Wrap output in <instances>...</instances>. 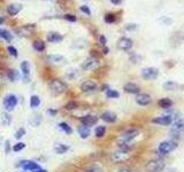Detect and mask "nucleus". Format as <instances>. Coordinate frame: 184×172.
Here are the masks:
<instances>
[{
	"label": "nucleus",
	"instance_id": "nucleus-52",
	"mask_svg": "<svg viewBox=\"0 0 184 172\" xmlns=\"http://www.w3.org/2000/svg\"><path fill=\"white\" fill-rule=\"evenodd\" d=\"M108 52H109V50H108L107 47H105V46H104V54H108Z\"/></svg>",
	"mask_w": 184,
	"mask_h": 172
},
{
	"label": "nucleus",
	"instance_id": "nucleus-47",
	"mask_svg": "<svg viewBox=\"0 0 184 172\" xmlns=\"http://www.w3.org/2000/svg\"><path fill=\"white\" fill-rule=\"evenodd\" d=\"M131 60L133 61V62H136V63H137L138 60H140V56H138L137 54H131Z\"/></svg>",
	"mask_w": 184,
	"mask_h": 172
},
{
	"label": "nucleus",
	"instance_id": "nucleus-38",
	"mask_svg": "<svg viewBox=\"0 0 184 172\" xmlns=\"http://www.w3.org/2000/svg\"><path fill=\"white\" fill-rule=\"evenodd\" d=\"M106 96H107L108 99H116V98H118V96H120V94H118V91L108 89L107 91H106Z\"/></svg>",
	"mask_w": 184,
	"mask_h": 172
},
{
	"label": "nucleus",
	"instance_id": "nucleus-53",
	"mask_svg": "<svg viewBox=\"0 0 184 172\" xmlns=\"http://www.w3.org/2000/svg\"><path fill=\"white\" fill-rule=\"evenodd\" d=\"M121 172H130V170H129V169H122Z\"/></svg>",
	"mask_w": 184,
	"mask_h": 172
},
{
	"label": "nucleus",
	"instance_id": "nucleus-49",
	"mask_svg": "<svg viewBox=\"0 0 184 172\" xmlns=\"http://www.w3.org/2000/svg\"><path fill=\"white\" fill-rule=\"evenodd\" d=\"M136 28H137L136 24H127V26H125L127 30H133V29H136Z\"/></svg>",
	"mask_w": 184,
	"mask_h": 172
},
{
	"label": "nucleus",
	"instance_id": "nucleus-37",
	"mask_svg": "<svg viewBox=\"0 0 184 172\" xmlns=\"http://www.w3.org/2000/svg\"><path fill=\"white\" fill-rule=\"evenodd\" d=\"M41 123V117H40V115H35L31 117V119H30V124L32 125V126H39V124Z\"/></svg>",
	"mask_w": 184,
	"mask_h": 172
},
{
	"label": "nucleus",
	"instance_id": "nucleus-35",
	"mask_svg": "<svg viewBox=\"0 0 184 172\" xmlns=\"http://www.w3.org/2000/svg\"><path fill=\"white\" fill-rule=\"evenodd\" d=\"M94 133H96V137H97V138H103L106 133V128L105 126H103V125H99V126L96 128Z\"/></svg>",
	"mask_w": 184,
	"mask_h": 172
},
{
	"label": "nucleus",
	"instance_id": "nucleus-15",
	"mask_svg": "<svg viewBox=\"0 0 184 172\" xmlns=\"http://www.w3.org/2000/svg\"><path fill=\"white\" fill-rule=\"evenodd\" d=\"M100 118L104 122H106V123H109V124H113V123H115V122L118 121V116L114 114V113H112V111H105V113H103L101 116H100Z\"/></svg>",
	"mask_w": 184,
	"mask_h": 172
},
{
	"label": "nucleus",
	"instance_id": "nucleus-40",
	"mask_svg": "<svg viewBox=\"0 0 184 172\" xmlns=\"http://www.w3.org/2000/svg\"><path fill=\"white\" fill-rule=\"evenodd\" d=\"M24 134H26V128H19L16 132H15L14 137H15L16 139H21V138H23V137H24Z\"/></svg>",
	"mask_w": 184,
	"mask_h": 172
},
{
	"label": "nucleus",
	"instance_id": "nucleus-34",
	"mask_svg": "<svg viewBox=\"0 0 184 172\" xmlns=\"http://www.w3.org/2000/svg\"><path fill=\"white\" fill-rule=\"evenodd\" d=\"M177 87H178L177 84L175 83V82H171V80L164 84V89L166 91H175V89H177Z\"/></svg>",
	"mask_w": 184,
	"mask_h": 172
},
{
	"label": "nucleus",
	"instance_id": "nucleus-21",
	"mask_svg": "<svg viewBox=\"0 0 184 172\" xmlns=\"http://www.w3.org/2000/svg\"><path fill=\"white\" fill-rule=\"evenodd\" d=\"M22 9V5L21 4H11L9 6L7 7V13L12 16H15L21 12Z\"/></svg>",
	"mask_w": 184,
	"mask_h": 172
},
{
	"label": "nucleus",
	"instance_id": "nucleus-20",
	"mask_svg": "<svg viewBox=\"0 0 184 172\" xmlns=\"http://www.w3.org/2000/svg\"><path fill=\"white\" fill-rule=\"evenodd\" d=\"M123 89H124L127 93H130V94H138L139 93V86L135 83H127L123 86Z\"/></svg>",
	"mask_w": 184,
	"mask_h": 172
},
{
	"label": "nucleus",
	"instance_id": "nucleus-50",
	"mask_svg": "<svg viewBox=\"0 0 184 172\" xmlns=\"http://www.w3.org/2000/svg\"><path fill=\"white\" fill-rule=\"evenodd\" d=\"M111 2L114 4V5H120L122 2V0H111Z\"/></svg>",
	"mask_w": 184,
	"mask_h": 172
},
{
	"label": "nucleus",
	"instance_id": "nucleus-27",
	"mask_svg": "<svg viewBox=\"0 0 184 172\" xmlns=\"http://www.w3.org/2000/svg\"><path fill=\"white\" fill-rule=\"evenodd\" d=\"M7 77H8V79L11 80V82H17L19 79H20V72L16 70H9L8 71V74H7Z\"/></svg>",
	"mask_w": 184,
	"mask_h": 172
},
{
	"label": "nucleus",
	"instance_id": "nucleus-32",
	"mask_svg": "<svg viewBox=\"0 0 184 172\" xmlns=\"http://www.w3.org/2000/svg\"><path fill=\"white\" fill-rule=\"evenodd\" d=\"M1 123H2V125H5V126L11 125V123H12V117H11V115L7 114V113H4V114L1 115Z\"/></svg>",
	"mask_w": 184,
	"mask_h": 172
},
{
	"label": "nucleus",
	"instance_id": "nucleus-25",
	"mask_svg": "<svg viewBox=\"0 0 184 172\" xmlns=\"http://www.w3.org/2000/svg\"><path fill=\"white\" fill-rule=\"evenodd\" d=\"M84 172H104V169H103V166H100L97 163H92V164L85 166Z\"/></svg>",
	"mask_w": 184,
	"mask_h": 172
},
{
	"label": "nucleus",
	"instance_id": "nucleus-6",
	"mask_svg": "<svg viewBox=\"0 0 184 172\" xmlns=\"http://www.w3.org/2000/svg\"><path fill=\"white\" fill-rule=\"evenodd\" d=\"M164 169V163L160 159H154L146 164V170L149 172H161Z\"/></svg>",
	"mask_w": 184,
	"mask_h": 172
},
{
	"label": "nucleus",
	"instance_id": "nucleus-28",
	"mask_svg": "<svg viewBox=\"0 0 184 172\" xmlns=\"http://www.w3.org/2000/svg\"><path fill=\"white\" fill-rule=\"evenodd\" d=\"M0 38L5 39L6 41L9 43L13 39V35L8 31V30H6V29H0Z\"/></svg>",
	"mask_w": 184,
	"mask_h": 172
},
{
	"label": "nucleus",
	"instance_id": "nucleus-43",
	"mask_svg": "<svg viewBox=\"0 0 184 172\" xmlns=\"http://www.w3.org/2000/svg\"><path fill=\"white\" fill-rule=\"evenodd\" d=\"M63 17H65L67 21H70V22H76V21H77V17H76L75 15H72V14H67V15H65Z\"/></svg>",
	"mask_w": 184,
	"mask_h": 172
},
{
	"label": "nucleus",
	"instance_id": "nucleus-7",
	"mask_svg": "<svg viewBox=\"0 0 184 172\" xmlns=\"http://www.w3.org/2000/svg\"><path fill=\"white\" fill-rule=\"evenodd\" d=\"M129 157H130L129 152H123V150H120V149L118 152H114L111 156L112 161L115 163H124L125 161L129 159Z\"/></svg>",
	"mask_w": 184,
	"mask_h": 172
},
{
	"label": "nucleus",
	"instance_id": "nucleus-23",
	"mask_svg": "<svg viewBox=\"0 0 184 172\" xmlns=\"http://www.w3.org/2000/svg\"><path fill=\"white\" fill-rule=\"evenodd\" d=\"M77 132H78L79 137L82 138V139H86V138H89L90 137V128H87L85 125H78V128H77Z\"/></svg>",
	"mask_w": 184,
	"mask_h": 172
},
{
	"label": "nucleus",
	"instance_id": "nucleus-41",
	"mask_svg": "<svg viewBox=\"0 0 184 172\" xmlns=\"http://www.w3.org/2000/svg\"><path fill=\"white\" fill-rule=\"evenodd\" d=\"M7 51H8V53L12 55V56L14 57H17L19 56V53H17V50L15 48V47H13V46H8L7 47Z\"/></svg>",
	"mask_w": 184,
	"mask_h": 172
},
{
	"label": "nucleus",
	"instance_id": "nucleus-8",
	"mask_svg": "<svg viewBox=\"0 0 184 172\" xmlns=\"http://www.w3.org/2000/svg\"><path fill=\"white\" fill-rule=\"evenodd\" d=\"M159 76V70L157 68H145L142 70V77L145 80H153Z\"/></svg>",
	"mask_w": 184,
	"mask_h": 172
},
{
	"label": "nucleus",
	"instance_id": "nucleus-51",
	"mask_svg": "<svg viewBox=\"0 0 184 172\" xmlns=\"http://www.w3.org/2000/svg\"><path fill=\"white\" fill-rule=\"evenodd\" d=\"M108 89V85H103L101 86V91H107Z\"/></svg>",
	"mask_w": 184,
	"mask_h": 172
},
{
	"label": "nucleus",
	"instance_id": "nucleus-31",
	"mask_svg": "<svg viewBox=\"0 0 184 172\" xmlns=\"http://www.w3.org/2000/svg\"><path fill=\"white\" fill-rule=\"evenodd\" d=\"M21 71L23 72L24 76H29L30 75V63L28 61H23L21 63Z\"/></svg>",
	"mask_w": 184,
	"mask_h": 172
},
{
	"label": "nucleus",
	"instance_id": "nucleus-42",
	"mask_svg": "<svg viewBox=\"0 0 184 172\" xmlns=\"http://www.w3.org/2000/svg\"><path fill=\"white\" fill-rule=\"evenodd\" d=\"M105 21L107 23H113V22H115V15H114V14H106Z\"/></svg>",
	"mask_w": 184,
	"mask_h": 172
},
{
	"label": "nucleus",
	"instance_id": "nucleus-39",
	"mask_svg": "<svg viewBox=\"0 0 184 172\" xmlns=\"http://www.w3.org/2000/svg\"><path fill=\"white\" fill-rule=\"evenodd\" d=\"M26 148V143L24 142H17V143H15L13 147H12V150L13 152H21L22 149H24Z\"/></svg>",
	"mask_w": 184,
	"mask_h": 172
},
{
	"label": "nucleus",
	"instance_id": "nucleus-33",
	"mask_svg": "<svg viewBox=\"0 0 184 172\" xmlns=\"http://www.w3.org/2000/svg\"><path fill=\"white\" fill-rule=\"evenodd\" d=\"M40 106V99L38 95H32L30 98V107L31 108H37Z\"/></svg>",
	"mask_w": 184,
	"mask_h": 172
},
{
	"label": "nucleus",
	"instance_id": "nucleus-46",
	"mask_svg": "<svg viewBox=\"0 0 184 172\" xmlns=\"http://www.w3.org/2000/svg\"><path fill=\"white\" fill-rule=\"evenodd\" d=\"M47 113H48V115H51V116H55V115L58 114V110L57 109H48Z\"/></svg>",
	"mask_w": 184,
	"mask_h": 172
},
{
	"label": "nucleus",
	"instance_id": "nucleus-13",
	"mask_svg": "<svg viewBox=\"0 0 184 172\" xmlns=\"http://www.w3.org/2000/svg\"><path fill=\"white\" fill-rule=\"evenodd\" d=\"M132 45H133V41L131 39L123 37L118 41V48L121 51H129L132 47Z\"/></svg>",
	"mask_w": 184,
	"mask_h": 172
},
{
	"label": "nucleus",
	"instance_id": "nucleus-45",
	"mask_svg": "<svg viewBox=\"0 0 184 172\" xmlns=\"http://www.w3.org/2000/svg\"><path fill=\"white\" fill-rule=\"evenodd\" d=\"M11 142L9 141H6V146H5V153L6 154H9V152H11Z\"/></svg>",
	"mask_w": 184,
	"mask_h": 172
},
{
	"label": "nucleus",
	"instance_id": "nucleus-24",
	"mask_svg": "<svg viewBox=\"0 0 184 172\" xmlns=\"http://www.w3.org/2000/svg\"><path fill=\"white\" fill-rule=\"evenodd\" d=\"M69 148L70 147L66 145V143H55V146H54V150H55V153L59 154V155H62V154L67 153L68 150H69Z\"/></svg>",
	"mask_w": 184,
	"mask_h": 172
},
{
	"label": "nucleus",
	"instance_id": "nucleus-26",
	"mask_svg": "<svg viewBox=\"0 0 184 172\" xmlns=\"http://www.w3.org/2000/svg\"><path fill=\"white\" fill-rule=\"evenodd\" d=\"M158 104L160 108L169 109L171 106H173V101H171L170 99H168V98H164V99H160V100H159Z\"/></svg>",
	"mask_w": 184,
	"mask_h": 172
},
{
	"label": "nucleus",
	"instance_id": "nucleus-55",
	"mask_svg": "<svg viewBox=\"0 0 184 172\" xmlns=\"http://www.w3.org/2000/svg\"><path fill=\"white\" fill-rule=\"evenodd\" d=\"M2 84V76H1V74H0V85Z\"/></svg>",
	"mask_w": 184,
	"mask_h": 172
},
{
	"label": "nucleus",
	"instance_id": "nucleus-36",
	"mask_svg": "<svg viewBox=\"0 0 184 172\" xmlns=\"http://www.w3.org/2000/svg\"><path fill=\"white\" fill-rule=\"evenodd\" d=\"M77 108H78V102L77 101H69L65 106V109L68 110V111H72V110H75Z\"/></svg>",
	"mask_w": 184,
	"mask_h": 172
},
{
	"label": "nucleus",
	"instance_id": "nucleus-16",
	"mask_svg": "<svg viewBox=\"0 0 184 172\" xmlns=\"http://www.w3.org/2000/svg\"><path fill=\"white\" fill-rule=\"evenodd\" d=\"M81 76V70L77 68H70L66 71V78L68 80H76Z\"/></svg>",
	"mask_w": 184,
	"mask_h": 172
},
{
	"label": "nucleus",
	"instance_id": "nucleus-5",
	"mask_svg": "<svg viewBox=\"0 0 184 172\" xmlns=\"http://www.w3.org/2000/svg\"><path fill=\"white\" fill-rule=\"evenodd\" d=\"M98 65H99L98 57L90 56V57H87L85 61L82 63V67H81V68H82V70L89 71V70H93V69H96Z\"/></svg>",
	"mask_w": 184,
	"mask_h": 172
},
{
	"label": "nucleus",
	"instance_id": "nucleus-14",
	"mask_svg": "<svg viewBox=\"0 0 184 172\" xmlns=\"http://www.w3.org/2000/svg\"><path fill=\"white\" fill-rule=\"evenodd\" d=\"M152 101L151 96L146 93H138L136 96V102H137L139 106H147L150 104Z\"/></svg>",
	"mask_w": 184,
	"mask_h": 172
},
{
	"label": "nucleus",
	"instance_id": "nucleus-54",
	"mask_svg": "<svg viewBox=\"0 0 184 172\" xmlns=\"http://www.w3.org/2000/svg\"><path fill=\"white\" fill-rule=\"evenodd\" d=\"M38 172H48V171H47V170H45V169H40Z\"/></svg>",
	"mask_w": 184,
	"mask_h": 172
},
{
	"label": "nucleus",
	"instance_id": "nucleus-3",
	"mask_svg": "<svg viewBox=\"0 0 184 172\" xmlns=\"http://www.w3.org/2000/svg\"><path fill=\"white\" fill-rule=\"evenodd\" d=\"M4 108L6 111H12L15 109V107L17 106L19 103V99L15 94H8L4 98Z\"/></svg>",
	"mask_w": 184,
	"mask_h": 172
},
{
	"label": "nucleus",
	"instance_id": "nucleus-1",
	"mask_svg": "<svg viewBox=\"0 0 184 172\" xmlns=\"http://www.w3.org/2000/svg\"><path fill=\"white\" fill-rule=\"evenodd\" d=\"M48 85H50L51 92H52L53 94H55V95L63 94L68 89V85L63 80H61V79H52Z\"/></svg>",
	"mask_w": 184,
	"mask_h": 172
},
{
	"label": "nucleus",
	"instance_id": "nucleus-10",
	"mask_svg": "<svg viewBox=\"0 0 184 172\" xmlns=\"http://www.w3.org/2000/svg\"><path fill=\"white\" fill-rule=\"evenodd\" d=\"M97 89H98V84L96 83L94 80H91V79L84 80L83 83L81 84V91L84 92V93H92Z\"/></svg>",
	"mask_w": 184,
	"mask_h": 172
},
{
	"label": "nucleus",
	"instance_id": "nucleus-2",
	"mask_svg": "<svg viewBox=\"0 0 184 172\" xmlns=\"http://www.w3.org/2000/svg\"><path fill=\"white\" fill-rule=\"evenodd\" d=\"M19 167L23 169V171H32V172H38L41 169V166L33 162V161H30V159H24V161H21L20 163L17 164Z\"/></svg>",
	"mask_w": 184,
	"mask_h": 172
},
{
	"label": "nucleus",
	"instance_id": "nucleus-11",
	"mask_svg": "<svg viewBox=\"0 0 184 172\" xmlns=\"http://www.w3.org/2000/svg\"><path fill=\"white\" fill-rule=\"evenodd\" d=\"M79 122H81L82 125H85L87 128H90V126H93L98 123V117L94 116V115H85V116L81 117Z\"/></svg>",
	"mask_w": 184,
	"mask_h": 172
},
{
	"label": "nucleus",
	"instance_id": "nucleus-18",
	"mask_svg": "<svg viewBox=\"0 0 184 172\" xmlns=\"http://www.w3.org/2000/svg\"><path fill=\"white\" fill-rule=\"evenodd\" d=\"M62 39H63V36L59 32L51 31L47 33V41L50 43H60Z\"/></svg>",
	"mask_w": 184,
	"mask_h": 172
},
{
	"label": "nucleus",
	"instance_id": "nucleus-12",
	"mask_svg": "<svg viewBox=\"0 0 184 172\" xmlns=\"http://www.w3.org/2000/svg\"><path fill=\"white\" fill-rule=\"evenodd\" d=\"M138 130L136 128H130V130H127L125 132H123L122 134V137H121V141H124V142H129L130 143V141L133 140L138 135Z\"/></svg>",
	"mask_w": 184,
	"mask_h": 172
},
{
	"label": "nucleus",
	"instance_id": "nucleus-19",
	"mask_svg": "<svg viewBox=\"0 0 184 172\" xmlns=\"http://www.w3.org/2000/svg\"><path fill=\"white\" fill-rule=\"evenodd\" d=\"M171 122H173V119H171L168 115H166V116H160V117H157V118H153V119H152V123L159 124V125H169Z\"/></svg>",
	"mask_w": 184,
	"mask_h": 172
},
{
	"label": "nucleus",
	"instance_id": "nucleus-44",
	"mask_svg": "<svg viewBox=\"0 0 184 172\" xmlns=\"http://www.w3.org/2000/svg\"><path fill=\"white\" fill-rule=\"evenodd\" d=\"M79 9H81V11H82L84 14L89 15V16L91 15V11H90V8H89L87 6H85V5H84V6H82V7H79Z\"/></svg>",
	"mask_w": 184,
	"mask_h": 172
},
{
	"label": "nucleus",
	"instance_id": "nucleus-29",
	"mask_svg": "<svg viewBox=\"0 0 184 172\" xmlns=\"http://www.w3.org/2000/svg\"><path fill=\"white\" fill-rule=\"evenodd\" d=\"M33 50H36L37 52H44L45 51V43L43 40H36L32 44Z\"/></svg>",
	"mask_w": 184,
	"mask_h": 172
},
{
	"label": "nucleus",
	"instance_id": "nucleus-4",
	"mask_svg": "<svg viewBox=\"0 0 184 172\" xmlns=\"http://www.w3.org/2000/svg\"><path fill=\"white\" fill-rule=\"evenodd\" d=\"M177 147V143L175 142V141H164V142H161L160 145H159V153L162 154V155H166V154L170 153V152H173L175 148Z\"/></svg>",
	"mask_w": 184,
	"mask_h": 172
},
{
	"label": "nucleus",
	"instance_id": "nucleus-22",
	"mask_svg": "<svg viewBox=\"0 0 184 172\" xmlns=\"http://www.w3.org/2000/svg\"><path fill=\"white\" fill-rule=\"evenodd\" d=\"M184 131V119H177L173 123V126H171V132H175V133H179V132H183Z\"/></svg>",
	"mask_w": 184,
	"mask_h": 172
},
{
	"label": "nucleus",
	"instance_id": "nucleus-48",
	"mask_svg": "<svg viewBox=\"0 0 184 172\" xmlns=\"http://www.w3.org/2000/svg\"><path fill=\"white\" fill-rule=\"evenodd\" d=\"M99 41H100V44L103 45V46H105V45H106V38H105V36H103V35H101V36L99 37Z\"/></svg>",
	"mask_w": 184,
	"mask_h": 172
},
{
	"label": "nucleus",
	"instance_id": "nucleus-30",
	"mask_svg": "<svg viewBox=\"0 0 184 172\" xmlns=\"http://www.w3.org/2000/svg\"><path fill=\"white\" fill-rule=\"evenodd\" d=\"M59 128H60V130H62L65 133H67V134H72V126L68 124V123H66V122H61L59 124Z\"/></svg>",
	"mask_w": 184,
	"mask_h": 172
},
{
	"label": "nucleus",
	"instance_id": "nucleus-17",
	"mask_svg": "<svg viewBox=\"0 0 184 172\" xmlns=\"http://www.w3.org/2000/svg\"><path fill=\"white\" fill-rule=\"evenodd\" d=\"M35 28H36L35 24H28V26H22V28L16 29L15 31H16V33H17L19 36H29V35L31 33V30L35 29Z\"/></svg>",
	"mask_w": 184,
	"mask_h": 172
},
{
	"label": "nucleus",
	"instance_id": "nucleus-9",
	"mask_svg": "<svg viewBox=\"0 0 184 172\" xmlns=\"http://www.w3.org/2000/svg\"><path fill=\"white\" fill-rule=\"evenodd\" d=\"M46 61L51 64H55V65H63L67 63V60L65 56L60 55V54H51L46 56Z\"/></svg>",
	"mask_w": 184,
	"mask_h": 172
}]
</instances>
